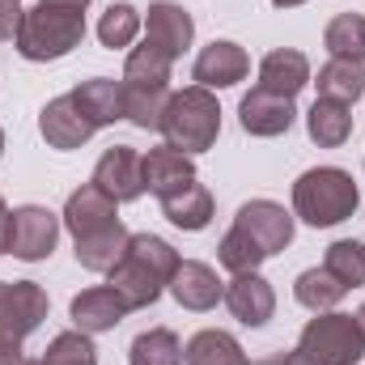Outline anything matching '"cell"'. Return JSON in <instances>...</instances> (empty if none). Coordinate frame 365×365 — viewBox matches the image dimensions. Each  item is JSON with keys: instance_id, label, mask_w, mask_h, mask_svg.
<instances>
[{"instance_id": "obj_1", "label": "cell", "mask_w": 365, "mask_h": 365, "mask_svg": "<svg viewBox=\"0 0 365 365\" xmlns=\"http://www.w3.org/2000/svg\"><path fill=\"white\" fill-rule=\"evenodd\" d=\"M179 264H182L179 251L166 238H158V234H132L123 259L106 276H110V289L128 302V310H145V306H153L170 289V276H175Z\"/></svg>"}, {"instance_id": "obj_2", "label": "cell", "mask_w": 365, "mask_h": 365, "mask_svg": "<svg viewBox=\"0 0 365 365\" xmlns=\"http://www.w3.org/2000/svg\"><path fill=\"white\" fill-rule=\"evenodd\" d=\"M86 38V13L81 9H64V4H34L21 13V26H17V51L34 64H47V60H64L68 51H77Z\"/></svg>"}, {"instance_id": "obj_3", "label": "cell", "mask_w": 365, "mask_h": 365, "mask_svg": "<svg viewBox=\"0 0 365 365\" xmlns=\"http://www.w3.org/2000/svg\"><path fill=\"white\" fill-rule=\"evenodd\" d=\"M357 204H361V191H357L353 175L340 166H314L293 182V212L314 230L349 221L357 212Z\"/></svg>"}, {"instance_id": "obj_4", "label": "cell", "mask_w": 365, "mask_h": 365, "mask_svg": "<svg viewBox=\"0 0 365 365\" xmlns=\"http://www.w3.org/2000/svg\"><path fill=\"white\" fill-rule=\"evenodd\" d=\"M217 132H221V106H217L212 90L187 86V90L170 93L166 115H162V136H166L170 149L204 153V149L217 145Z\"/></svg>"}, {"instance_id": "obj_5", "label": "cell", "mask_w": 365, "mask_h": 365, "mask_svg": "<svg viewBox=\"0 0 365 365\" xmlns=\"http://www.w3.org/2000/svg\"><path fill=\"white\" fill-rule=\"evenodd\" d=\"M297 353L314 365H357L365 357V331L357 314H340V310L314 314L297 336Z\"/></svg>"}, {"instance_id": "obj_6", "label": "cell", "mask_w": 365, "mask_h": 365, "mask_svg": "<svg viewBox=\"0 0 365 365\" xmlns=\"http://www.w3.org/2000/svg\"><path fill=\"white\" fill-rule=\"evenodd\" d=\"M47 293L34 280H0V365L21 357V344L47 319Z\"/></svg>"}, {"instance_id": "obj_7", "label": "cell", "mask_w": 365, "mask_h": 365, "mask_svg": "<svg viewBox=\"0 0 365 365\" xmlns=\"http://www.w3.org/2000/svg\"><path fill=\"white\" fill-rule=\"evenodd\" d=\"M60 242V217L43 204H21L13 208V221H9V251L26 264H38L56 251Z\"/></svg>"}, {"instance_id": "obj_8", "label": "cell", "mask_w": 365, "mask_h": 365, "mask_svg": "<svg viewBox=\"0 0 365 365\" xmlns=\"http://www.w3.org/2000/svg\"><path fill=\"white\" fill-rule=\"evenodd\" d=\"M234 225H238L268 259L280 255V251L293 242V217H289L276 200H251V204H242L238 217H234Z\"/></svg>"}, {"instance_id": "obj_9", "label": "cell", "mask_w": 365, "mask_h": 365, "mask_svg": "<svg viewBox=\"0 0 365 365\" xmlns=\"http://www.w3.org/2000/svg\"><path fill=\"white\" fill-rule=\"evenodd\" d=\"M93 187H102L115 204H132L145 195V175H140V153L132 145H110L98 166H93Z\"/></svg>"}, {"instance_id": "obj_10", "label": "cell", "mask_w": 365, "mask_h": 365, "mask_svg": "<svg viewBox=\"0 0 365 365\" xmlns=\"http://www.w3.org/2000/svg\"><path fill=\"white\" fill-rule=\"evenodd\" d=\"M247 73H251V56H247L238 43H225V38L208 43V47L195 56V64H191V77H195V86H204V90H230V86L247 81Z\"/></svg>"}, {"instance_id": "obj_11", "label": "cell", "mask_w": 365, "mask_h": 365, "mask_svg": "<svg viewBox=\"0 0 365 365\" xmlns=\"http://www.w3.org/2000/svg\"><path fill=\"white\" fill-rule=\"evenodd\" d=\"M38 132H43V140H47L51 149H81L98 128L90 123V115L73 102V93H60V98H51V102L43 106Z\"/></svg>"}, {"instance_id": "obj_12", "label": "cell", "mask_w": 365, "mask_h": 365, "mask_svg": "<svg viewBox=\"0 0 365 365\" xmlns=\"http://www.w3.org/2000/svg\"><path fill=\"white\" fill-rule=\"evenodd\" d=\"M195 38V21L191 13L175 4V0H153L149 4V17H145V43H153L158 51H166L170 60H179L182 51L191 47Z\"/></svg>"}, {"instance_id": "obj_13", "label": "cell", "mask_w": 365, "mask_h": 365, "mask_svg": "<svg viewBox=\"0 0 365 365\" xmlns=\"http://www.w3.org/2000/svg\"><path fill=\"white\" fill-rule=\"evenodd\" d=\"M140 175H145V191H149V195L166 200V195L182 191L187 182H195V162H191V153H182V149L158 145V149H149V153L140 158Z\"/></svg>"}, {"instance_id": "obj_14", "label": "cell", "mask_w": 365, "mask_h": 365, "mask_svg": "<svg viewBox=\"0 0 365 365\" xmlns=\"http://www.w3.org/2000/svg\"><path fill=\"white\" fill-rule=\"evenodd\" d=\"M225 306L242 327H264L276 314V293L259 272H238L225 284Z\"/></svg>"}, {"instance_id": "obj_15", "label": "cell", "mask_w": 365, "mask_h": 365, "mask_svg": "<svg viewBox=\"0 0 365 365\" xmlns=\"http://www.w3.org/2000/svg\"><path fill=\"white\" fill-rule=\"evenodd\" d=\"M73 323H77V331H86V336H102V331H115L132 310H128V302L110 289V284H93L86 293H77L73 297Z\"/></svg>"}, {"instance_id": "obj_16", "label": "cell", "mask_w": 365, "mask_h": 365, "mask_svg": "<svg viewBox=\"0 0 365 365\" xmlns=\"http://www.w3.org/2000/svg\"><path fill=\"white\" fill-rule=\"evenodd\" d=\"M119 204L102 191V187H77L73 195H68V204H64V225H68V234L73 238H90L98 230H110V225H119V212H115Z\"/></svg>"}, {"instance_id": "obj_17", "label": "cell", "mask_w": 365, "mask_h": 365, "mask_svg": "<svg viewBox=\"0 0 365 365\" xmlns=\"http://www.w3.org/2000/svg\"><path fill=\"white\" fill-rule=\"evenodd\" d=\"M293 119H297L293 98L268 93V90H259V86L238 102V123H242V132H251V136H280V132L293 128Z\"/></svg>"}, {"instance_id": "obj_18", "label": "cell", "mask_w": 365, "mask_h": 365, "mask_svg": "<svg viewBox=\"0 0 365 365\" xmlns=\"http://www.w3.org/2000/svg\"><path fill=\"white\" fill-rule=\"evenodd\" d=\"M170 293H175V302H179L182 310H212L217 302H225V284L200 259H182L179 268H175Z\"/></svg>"}, {"instance_id": "obj_19", "label": "cell", "mask_w": 365, "mask_h": 365, "mask_svg": "<svg viewBox=\"0 0 365 365\" xmlns=\"http://www.w3.org/2000/svg\"><path fill=\"white\" fill-rule=\"evenodd\" d=\"M310 86V60L293 47H280L268 51L259 60V90L280 93V98H297V93Z\"/></svg>"}, {"instance_id": "obj_20", "label": "cell", "mask_w": 365, "mask_h": 365, "mask_svg": "<svg viewBox=\"0 0 365 365\" xmlns=\"http://www.w3.org/2000/svg\"><path fill=\"white\" fill-rule=\"evenodd\" d=\"M73 102L90 115L93 128H106L115 119H123V81H110V77H90L73 90Z\"/></svg>"}, {"instance_id": "obj_21", "label": "cell", "mask_w": 365, "mask_h": 365, "mask_svg": "<svg viewBox=\"0 0 365 365\" xmlns=\"http://www.w3.org/2000/svg\"><path fill=\"white\" fill-rule=\"evenodd\" d=\"M306 132L319 149H340L349 136H353V106L344 102H331V98H319L306 115Z\"/></svg>"}, {"instance_id": "obj_22", "label": "cell", "mask_w": 365, "mask_h": 365, "mask_svg": "<svg viewBox=\"0 0 365 365\" xmlns=\"http://www.w3.org/2000/svg\"><path fill=\"white\" fill-rule=\"evenodd\" d=\"M162 212H166L170 225H179L187 234H200V230L212 221V191L200 187V182H187L182 191H175V195L162 200Z\"/></svg>"}, {"instance_id": "obj_23", "label": "cell", "mask_w": 365, "mask_h": 365, "mask_svg": "<svg viewBox=\"0 0 365 365\" xmlns=\"http://www.w3.org/2000/svg\"><path fill=\"white\" fill-rule=\"evenodd\" d=\"M182 361L187 365H251L242 344L230 336V331H217V327H204L187 340L182 349Z\"/></svg>"}, {"instance_id": "obj_24", "label": "cell", "mask_w": 365, "mask_h": 365, "mask_svg": "<svg viewBox=\"0 0 365 365\" xmlns=\"http://www.w3.org/2000/svg\"><path fill=\"white\" fill-rule=\"evenodd\" d=\"M128 242H132V234H128L123 225L98 230L90 238H77V264H81L86 272H110V268L123 259Z\"/></svg>"}, {"instance_id": "obj_25", "label": "cell", "mask_w": 365, "mask_h": 365, "mask_svg": "<svg viewBox=\"0 0 365 365\" xmlns=\"http://www.w3.org/2000/svg\"><path fill=\"white\" fill-rule=\"evenodd\" d=\"M319 98H331V102H344V106H353L357 98L365 93V64L357 60H327L323 68H319Z\"/></svg>"}, {"instance_id": "obj_26", "label": "cell", "mask_w": 365, "mask_h": 365, "mask_svg": "<svg viewBox=\"0 0 365 365\" xmlns=\"http://www.w3.org/2000/svg\"><path fill=\"white\" fill-rule=\"evenodd\" d=\"M170 56L158 51L153 43H140L132 47L128 64H123V86H158V90H170Z\"/></svg>"}, {"instance_id": "obj_27", "label": "cell", "mask_w": 365, "mask_h": 365, "mask_svg": "<svg viewBox=\"0 0 365 365\" xmlns=\"http://www.w3.org/2000/svg\"><path fill=\"white\" fill-rule=\"evenodd\" d=\"M323 47L336 60H357L365 64V13H340L323 30Z\"/></svg>"}, {"instance_id": "obj_28", "label": "cell", "mask_w": 365, "mask_h": 365, "mask_svg": "<svg viewBox=\"0 0 365 365\" xmlns=\"http://www.w3.org/2000/svg\"><path fill=\"white\" fill-rule=\"evenodd\" d=\"M128 365H182V344L170 327H149L132 340Z\"/></svg>"}, {"instance_id": "obj_29", "label": "cell", "mask_w": 365, "mask_h": 365, "mask_svg": "<svg viewBox=\"0 0 365 365\" xmlns=\"http://www.w3.org/2000/svg\"><path fill=\"white\" fill-rule=\"evenodd\" d=\"M344 293H349V289H344L336 276L327 272V268H306V272L293 280V297H297L306 310H314V314L331 310V306H336Z\"/></svg>"}, {"instance_id": "obj_30", "label": "cell", "mask_w": 365, "mask_h": 365, "mask_svg": "<svg viewBox=\"0 0 365 365\" xmlns=\"http://www.w3.org/2000/svg\"><path fill=\"white\" fill-rule=\"evenodd\" d=\"M323 268L336 276L344 289H357V284H365V247L361 242H353V238L331 242L327 255H323Z\"/></svg>"}, {"instance_id": "obj_31", "label": "cell", "mask_w": 365, "mask_h": 365, "mask_svg": "<svg viewBox=\"0 0 365 365\" xmlns=\"http://www.w3.org/2000/svg\"><path fill=\"white\" fill-rule=\"evenodd\" d=\"M136 34H140V13H136L128 0L110 4V9L102 13V21H98V38H102V47H106V51H119V47H128Z\"/></svg>"}, {"instance_id": "obj_32", "label": "cell", "mask_w": 365, "mask_h": 365, "mask_svg": "<svg viewBox=\"0 0 365 365\" xmlns=\"http://www.w3.org/2000/svg\"><path fill=\"white\" fill-rule=\"evenodd\" d=\"M217 259H221V268H230V272L238 276V272H255V268H259L268 255H264V251H259V247H255V242H251V238L238 230V225H234V230L221 238V247H217Z\"/></svg>"}, {"instance_id": "obj_33", "label": "cell", "mask_w": 365, "mask_h": 365, "mask_svg": "<svg viewBox=\"0 0 365 365\" xmlns=\"http://www.w3.org/2000/svg\"><path fill=\"white\" fill-rule=\"evenodd\" d=\"M43 365H98V349L86 331H64L47 344Z\"/></svg>"}, {"instance_id": "obj_34", "label": "cell", "mask_w": 365, "mask_h": 365, "mask_svg": "<svg viewBox=\"0 0 365 365\" xmlns=\"http://www.w3.org/2000/svg\"><path fill=\"white\" fill-rule=\"evenodd\" d=\"M21 0H0V43L17 38V26H21Z\"/></svg>"}, {"instance_id": "obj_35", "label": "cell", "mask_w": 365, "mask_h": 365, "mask_svg": "<svg viewBox=\"0 0 365 365\" xmlns=\"http://www.w3.org/2000/svg\"><path fill=\"white\" fill-rule=\"evenodd\" d=\"M255 365H314V361L293 349V353H272V357H264V361H255Z\"/></svg>"}, {"instance_id": "obj_36", "label": "cell", "mask_w": 365, "mask_h": 365, "mask_svg": "<svg viewBox=\"0 0 365 365\" xmlns=\"http://www.w3.org/2000/svg\"><path fill=\"white\" fill-rule=\"evenodd\" d=\"M9 221H13V212L4 208V200H0V255L9 251Z\"/></svg>"}, {"instance_id": "obj_37", "label": "cell", "mask_w": 365, "mask_h": 365, "mask_svg": "<svg viewBox=\"0 0 365 365\" xmlns=\"http://www.w3.org/2000/svg\"><path fill=\"white\" fill-rule=\"evenodd\" d=\"M43 4H64V9H81V13L90 9V0H43Z\"/></svg>"}, {"instance_id": "obj_38", "label": "cell", "mask_w": 365, "mask_h": 365, "mask_svg": "<svg viewBox=\"0 0 365 365\" xmlns=\"http://www.w3.org/2000/svg\"><path fill=\"white\" fill-rule=\"evenodd\" d=\"M276 9H297V4H306V0H272Z\"/></svg>"}, {"instance_id": "obj_39", "label": "cell", "mask_w": 365, "mask_h": 365, "mask_svg": "<svg viewBox=\"0 0 365 365\" xmlns=\"http://www.w3.org/2000/svg\"><path fill=\"white\" fill-rule=\"evenodd\" d=\"M9 365H43V361H26V357H13Z\"/></svg>"}, {"instance_id": "obj_40", "label": "cell", "mask_w": 365, "mask_h": 365, "mask_svg": "<svg viewBox=\"0 0 365 365\" xmlns=\"http://www.w3.org/2000/svg\"><path fill=\"white\" fill-rule=\"evenodd\" d=\"M357 323H361V331H365V306H361V310H357Z\"/></svg>"}, {"instance_id": "obj_41", "label": "cell", "mask_w": 365, "mask_h": 365, "mask_svg": "<svg viewBox=\"0 0 365 365\" xmlns=\"http://www.w3.org/2000/svg\"><path fill=\"white\" fill-rule=\"evenodd\" d=\"M0 153H4V132H0Z\"/></svg>"}]
</instances>
